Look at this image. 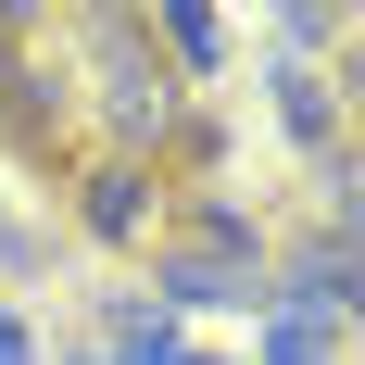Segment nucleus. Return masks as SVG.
<instances>
[{
	"label": "nucleus",
	"mask_w": 365,
	"mask_h": 365,
	"mask_svg": "<svg viewBox=\"0 0 365 365\" xmlns=\"http://www.w3.org/2000/svg\"><path fill=\"white\" fill-rule=\"evenodd\" d=\"M63 202H76V227H88V240H151V227H164V164L88 151V164L63 177Z\"/></svg>",
	"instance_id": "obj_1"
},
{
	"label": "nucleus",
	"mask_w": 365,
	"mask_h": 365,
	"mask_svg": "<svg viewBox=\"0 0 365 365\" xmlns=\"http://www.w3.org/2000/svg\"><path fill=\"white\" fill-rule=\"evenodd\" d=\"M151 63H164V88H202V76H227V13H202V0H177V13H151Z\"/></svg>",
	"instance_id": "obj_2"
},
{
	"label": "nucleus",
	"mask_w": 365,
	"mask_h": 365,
	"mask_svg": "<svg viewBox=\"0 0 365 365\" xmlns=\"http://www.w3.org/2000/svg\"><path fill=\"white\" fill-rule=\"evenodd\" d=\"M340 101H353L340 76H315V63H277V126L302 139V164H315V151H353V126H340Z\"/></svg>",
	"instance_id": "obj_3"
},
{
	"label": "nucleus",
	"mask_w": 365,
	"mask_h": 365,
	"mask_svg": "<svg viewBox=\"0 0 365 365\" xmlns=\"http://www.w3.org/2000/svg\"><path fill=\"white\" fill-rule=\"evenodd\" d=\"M88 328H101V365H164V353H177V315H164L151 290H101Z\"/></svg>",
	"instance_id": "obj_4"
},
{
	"label": "nucleus",
	"mask_w": 365,
	"mask_h": 365,
	"mask_svg": "<svg viewBox=\"0 0 365 365\" xmlns=\"http://www.w3.org/2000/svg\"><path fill=\"white\" fill-rule=\"evenodd\" d=\"M277 38H290V63H302V51H340L353 13H328V0H277Z\"/></svg>",
	"instance_id": "obj_5"
},
{
	"label": "nucleus",
	"mask_w": 365,
	"mask_h": 365,
	"mask_svg": "<svg viewBox=\"0 0 365 365\" xmlns=\"http://www.w3.org/2000/svg\"><path fill=\"white\" fill-rule=\"evenodd\" d=\"M0 277H13V290H26V277H51V240H38V227H26V215L0 227Z\"/></svg>",
	"instance_id": "obj_6"
},
{
	"label": "nucleus",
	"mask_w": 365,
	"mask_h": 365,
	"mask_svg": "<svg viewBox=\"0 0 365 365\" xmlns=\"http://www.w3.org/2000/svg\"><path fill=\"white\" fill-rule=\"evenodd\" d=\"M315 202H328V227H353V151H315Z\"/></svg>",
	"instance_id": "obj_7"
},
{
	"label": "nucleus",
	"mask_w": 365,
	"mask_h": 365,
	"mask_svg": "<svg viewBox=\"0 0 365 365\" xmlns=\"http://www.w3.org/2000/svg\"><path fill=\"white\" fill-rule=\"evenodd\" d=\"M0 365H51V340H38V315H13V302H0Z\"/></svg>",
	"instance_id": "obj_8"
},
{
	"label": "nucleus",
	"mask_w": 365,
	"mask_h": 365,
	"mask_svg": "<svg viewBox=\"0 0 365 365\" xmlns=\"http://www.w3.org/2000/svg\"><path fill=\"white\" fill-rule=\"evenodd\" d=\"M0 227H13V202H0Z\"/></svg>",
	"instance_id": "obj_9"
}]
</instances>
